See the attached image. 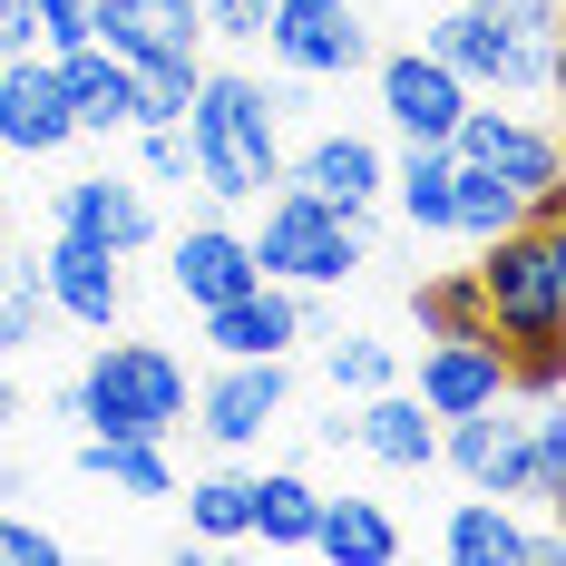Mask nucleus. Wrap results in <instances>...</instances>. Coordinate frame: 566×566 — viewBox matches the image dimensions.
<instances>
[{
	"label": "nucleus",
	"instance_id": "nucleus-1",
	"mask_svg": "<svg viewBox=\"0 0 566 566\" xmlns=\"http://www.w3.org/2000/svg\"><path fill=\"white\" fill-rule=\"evenodd\" d=\"M469 274H479V303H489V333L499 342L566 333V206H537L527 226L489 234Z\"/></svg>",
	"mask_w": 566,
	"mask_h": 566
},
{
	"label": "nucleus",
	"instance_id": "nucleus-2",
	"mask_svg": "<svg viewBox=\"0 0 566 566\" xmlns=\"http://www.w3.org/2000/svg\"><path fill=\"white\" fill-rule=\"evenodd\" d=\"M186 167L206 176V196H264L283 176V137H274V98L254 78H196L186 98Z\"/></svg>",
	"mask_w": 566,
	"mask_h": 566
},
{
	"label": "nucleus",
	"instance_id": "nucleus-3",
	"mask_svg": "<svg viewBox=\"0 0 566 566\" xmlns=\"http://www.w3.org/2000/svg\"><path fill=\"white\" fill-rule=\"evenodd\" d=\"M59 410L88 420V430H108V440H167L186 420V361L167 342H108Z\"/></svg>",
	"mask_w": 566,
	"mask_h": 566
},
{
	"label": "nucleus",
	"instance_id": "nucleus-4",
	"mask_svg": "<svg viewBox=\"0 0 566 566\" xmlns=\"http://www.w3.org/2000/svg\"><path fill=\"white\" fill-rule=\"evenodd\" d=\"M244 244H254V274L264 283H342L361 264V216H333V206H313V196L283 186L264 206V234H244Z\"/></svg>",
	"mask_w": 566,
	"mask_h": 566
},
{
	"label": "nucleus",
	"instance_id": "nucleus-5",
	"mask_svg": "<svg viewBox=\"0 0 566 566\" xmlns=\"http://www.w3.org/2000/svg\"><path fill=\"white\" fill-rule=\"evenodd\" d=\"M450 157L459 167H489L499 176V186H517V196H527V206H557L566 186H557V137H547V127H537V117H517V108H479V98H469V108H459V127H450Z\"/></svg>",
	"mask_w": 566,
	"mask_h": 566
},
{
	"label": "nucleus",
	"instance_id": "nucleus-6",
	"mask_svg": "<svg viewBox=\"0 0 566 566\" xmlns=\"http://www.w3.org/2000/svg\"><path fill=\"white\" fill-rule=\"evenodd\" d=\"M254 30L274 40V59L293 69V78H342V69L371 59V30H361L352 0H264Z\"/></svg>",
	"mask_w": 566,
	"mask_h": 566
},
{
	"label": "nucleus",
	"instance_id": "nucleus-7",
	"mask_svg": "<svg viewBox=\"0 0 566 566\" xmlns=\"http://www.w3.org/2000/svg\"><path fill=\"white\" fill-rule=\"evenodd\" d=\"M459 108H469V78L450 59H430V50L381 59V117L400 127V147H450Z\"/></svg>",
	"mask_w": 566,
	"mask_h": 566
},
{
	"label": "nucleus",
	"instance_id": "nucleus-8",
	"mask_svg": "<svg viewBox=\"0 0 566 566\" xmlns=\"http://www.w3.org/2000/svg\"><path fill=\"white\" fill-rule=\"evenodd\" d=\"M78 137V117H69V88H59V59L20 50L0 59V147L10 157H59Z\"/></svg>",
	"mask_w": 566,
	"mask_h": 566
},
{
	"label": "nucleus",
	"instance_id": "nucleus-9",
	"mask_svg": "<svg viewBox=\"0 0 566 566\" xmlns=\"http://www.w3.org/2000/svg\"><path fill=\"white\" fill-rule=\"evenodd\" d=\"M186 400L206 410V440H216V450H254L283 420V400H293V371H283V352L274 361H226L206 391H186Z\"/></svg>",
	"mask_w": 566,
	"mask_h": 566
},
{
	"label": "nucleus",
	"instance_id": "nucleus-10",
	"mask_svg": "<svg viewBox=\"0 0 566 566\" xmlns=\"http://www.w3.org/2000/svg\"><path fill=\"white\" fill-rule=\"evenodd\" d=\"M88 30H98V50L127 59V69H167V59H196V40H206L196 0H88Z\"/></svg>",
	"mask_w": 566,
	"mask_h": 566
},
{
	"label": "nucleus",
	"instance_id": "nucleus-11",
	"mask_svg": "<svg viewBox=\"0 0 566 566\" xmlns=\"http://www.w3.org/2000/svg\"><path fill=\"white\" fill-rule=\"evenodd\" d=\"M489 400H509V342L499 333H440L430 361H420V410L459 420V410H489Z\"/></svg>",
	"mask_w": 566,
	"mask_h": 566
},
{
	"label": "nucleus",
	"instance_id": "nucleus-12",
	"mask_svg": "<svg viewBox=\"0 0 566 566\" xmlns=\"http://www.w3.org/2000/svg\"><path fill=\"white\" fill-rule=\"evenodd\" d=\"M440 459H450L469 489L517 499V489H527V420H509L499 400H489V410H459V420H440Z\"/></svg>",
	"mask_w": 566,
	"mask_h": 566
},
{
	"label": "nucleus",
	"instance_id": "nucleus-13",
	"mask_svg": "<svg viewBox=\"0 0 566 566\" xmlns=\"http://www.w3.org/2000/svg\"><path fill=\"white\" fill-rule=\"evenodd\" d=\"M206 342L226 352V361H274L303 342V303H293V283H244L226 303H206Z\"/></svg>",
	"mask_w": 566,
	"mask_h": 566
},
{
	"label": "nucleus",
	"instance_id": "nucleus-14",
	"mask_svg": "<svg viewBox=\"0 0 566 566\" xmlns=\"http://www.w3.org/2000/svg\"><path fill=\"white\" fill-rule=\"evenodd\" d=\"M59 234H78V244H98V254H137L157 216H147V196L127 186V176H78V186H59Z\"/></svg>",
	"mask_w": 566,
	"mask_h": 566
},
{
	"label": "nucleus",
	"instance_id": "nucleus-15",
	"mask_svg": "<svg viewBox=\"0 0 566 566\" xmlns=\"http://www.w3.org/2000/svg\"><path fill=\"white\" fill-rule=\"evenodd\" d=\"M274 186L313 196V206H333V216H361V206L381 196V147H371V137H313L303 167L274 176Z\"/></svg>",
	"mask_w": 566,
	"mask_h": 566
},
{
	"label": "nucleus",
	"instance_id": "nucleus-16",
	"mask_svg": "<svg viewBox=\"0 0 566 566\" xmlns=\"http://www.w3.org/2000/svg\"><path fill=\"white\" fill-rule=\"evenodd\" d=\"M40 293H50V313L88 323V333H108V323H117V254L78 244V234H59L50 254H40Z\"/></svg>",
	"mask_w": 566,
	"mask_h": 566
},
{
	"label": "nucleus",
	"instance_id": "nucleus-17",
	"mask_svg": "<svg viewBox=\"0 0 566 566\" xmlns=\"http://www.w3.org/2000/svg\"><path fill=\"white\" fill-rule=\"evenodd\" d=\"M167 283L206 313V303H226V293H244V283H264V274H254V244H244V234L186 226V234H176V254H167Z\"/></svg>",
	"mask_w": 566,
	"mask_h": 566
},
{
	"label": "nucleus",
	"instance_id": "nucleus-18",
	"mask_svg": "<svg viewBox=\"0 0 566 566\" xmlns=\"http://www.w3.org/2000/svg\"><path fill=\"white\" fill-rule=\"evenodd\" d=\"M59 88H69V117H78V137H108V127H137V69H127V59H108L98 40L59 59Z\"/></svg>",
	"mask_w": 566,
	"mask_h": 566
},
{
	"label": "nucleus",
	"instance_id": "nucleus-19",
	"mask_svg": "<svg viewBox=\"0 0 566 566\" xmlns=\"http://www.w3.org/2000/svg\"><path fill=\"white\" fill-rule=\"evenodd\" d=\"M352 440L381 459V469H430V459H440V420H430L420 400H400L391 381H381V391H371V410L352 420Z\"/></svg>",
	"mask_w": 566,
	"mask_h": 566
},
{
	"label": "nucleus",
	"instance_id": "nucleus-20",
	"mask_svg": "<svg viewBox=\"0 0 566 566\" xmlns=\"http://www.w3.org/2000/svg\"><path fill=\"white\" fill-rule=\"evenodd\" d=\"M313 547H323L333 566H391V557H400V527H391L381 499H323Z\"/></svg>",
	"mask_w": 566,
	"mask_h": 566
},
{
	"label": "nucleus",
	"instance_id": "nucleus-21",
	"mask_svg": "<svg viewBox=\"0 0 566 566\" xmlns=\"http://www.w3.org/2000/svg\"><path fill=\"white\" fill-rule=\"evenodd\" d=\"M440 547H450V566H527V527L509 517V499H459L450 527H440Z\"/></svg>",
	"mask_w": 566,
	"mask_h": 566
},
{
	"label": "nucleus",
	"instance_id": "nucleus-22",
	"mask_svg": "<svg viewBox=\"0 0 566 566\" xmlns=\"http://www.w3.org/2000/svg\"><path fill=\"white\" fill-rule=\"evenodd\" d=\"M78 469L108 479L117 499H176L167 450H157V440H108V430H88V440H78Z\"/></svg>",
	"mask_w": 566,
	"mask_h": 566
},
{
	"label": "nucleus",
	"instance_id": "nucleus-23",
	"mask_svg": "<svg viewBox=\"0 0 566 566\" xmlns=\"http://www.w3.org/2000/svg\"><path fill=\"white\" fill-rule=\"evenodd\" d=\"M313 517H323V489L303 469H264L254 479V537L264 547H313Z\"/></svg>",
	"mask_w": 566,
	"mask_h": 566
},
{
	"label": "nucleus",
	"instance_id": "nucleus-24",
	"mask_svg": "<svg viewBox=\"0 0 566 566\" xmlns=\"http://www.w3.org/2000/svg\"><path fill=\"white\" fill-rule=\"evenodd\" d=\"M450 176H459L450 147H410L400 167H381V186H400V216H410V234H450Z\"/></svg>",
	"mask_w": 566,
	"mask_h": 566
},
{
	"label": "nucleus",
	"instance_id": "nucleus-25",
	"mask_svg": "<svg viewBox=\"0 0 566 566\" xmlns=\"http://www.w3.org/2000/svg\"><path fill=\"white\" fill-rule=\"evenodd\" d=\"M537 206L517 196V186H499L489 167H459L450 176V234H469V244H489V234H509V226H527Z\"/></svg>",
	"mask_w": 566,
	"mask_h": 566
},
{
	"label": "nucleus",
	"instance_id": "nucleus-26",
	"mask_svg": "<svg viewBox=\"0 0 566 566\" xmlns=\"http://www.w3.org/2000/svg\"><path fill=\"white\" fill-rule=\"evenodd\" d=\"M186 527L196 537H254V479L244 469H216L186 489Z\"/></svg>",
	"mask_w": 566,
	"mask_h": 566
},
{
	"label": "nucleus",
	"instance_id": "nucleus-27",
	"mask_svg": "<svg viewBox=\"0 0 566 566\" xmlns=\"http://www.w3.org/2000/svg\"><path fill=\"white\" fill-rule=\"evenodd\" d=\"M410 313H420V333H489V303H479V274H420L410 293Z\"/></svg>",
	"mask_w": 566,
	"mask_h": 566
},
{
	"label": "nucleus",
	"instance_id": "nucleus-28",
	"mask_svg": "<svg viewBox=\"0 0 566 566\" xmlns=\"http://www.w3.org/2000/svg\"><path fill=\"white\" fill-rule=\"evenodd\" d=\"M517 499L566 509V420H557V400H537V420H527V489Z\"/></svg>",
	"mask_w": 566,
	"mask_h": 566
},
{
	"label": "nucleus",
	"instance_id": "nucleus-29",
	"mask_svg": "<svg viewBox=\"0 0 566 566\" xmlns=\"http://www.w3.org/2000/svg\"><path fill=\"white\" fill-rule=\"evenodd\" d=\"M50 323V293H40V264H0V352H30Z\"/></svg>",
	"mask_w": 566,
	"mask_h": 566
},
{
	"label": "nucleus",
	"instance_id": "nucleus-30",
	"mask_svg": "<svg viewBox=\"0 0 566 566\" xmlns=\"http://www.w3.org/2000/svg\"><path fill=\"white\" fill-rule=\"evenodd\" d=\"M196 59H167V69H137V127H176L186 117V98H196Z\"/></svg>",
	"mask_w": 566,
	"mask_h": 566
},
{
	"label": "nucleus",
	"instance_id": "nucleus-31",
	"mask_svg": "<svg viewBox=\"0 0 566 566\" xmlns=\"http://www.w3.org/2000/svg\"><path fill=\"white\" fill-rule=\"evenodd\" d=\"M509 391H527V400H557V391H566V333L509 342Z\"/></svg>",
	"mask_w": 566,
	"mask_h": 566
},
{
	"label": "nucleus",
	"instance_id": "nucleus-32",
	"mask_svg": "<svg viewBox=\"0 0 566 566\" xmlns=\"http://www.w3.org/2000/svg\"><path fill=\"white\" fill-rule=\"evenodd\" d=\"M30 40H40V59L88 50V40H98V30H88V0H30Z\"/></svg>",
	"mask_w": 566,
	"mask_h": 566
},
{
	"label": "nucleus",
	"instance_id": "nucleus-33",
	"mask_svg": "<svg viewBox=\"0 0 566 566\" xmlns=\"http://www.w3.org/2000/svg\"><path fill=\"white\" fill-rule=\"evenodd\" d=\"M391 381V342H333V391H381Z\"/></svg>",
	"mask_w": 566,
	"mask_h": 566
},
{
	"label": "nucleus",
	"instance_id": "nucleus-34",
	"mask_svg": "<svg viewBox=\"0 0 566 566\" xmlns=\"http://www.w3.org/2000/svg\"><path fill=\"white\" fill-rule=\"evenodd\" d=\"M59 537L50 527H30V517H0V566H50Z\"/></svg>",
	"mask_w": 566,
	"mask_h": 566
},
{
	"label": "nucleus",
	"instance_id": "nucleus-35",
	"mask_svg": "<svg viewBox=\"0 0 566 566\" xmlns=\"http://www.w3.org/2000/svg\"><path fill=\"white\" fill-rule=\"evenodd\" d=\"M196 20H206L216 40H254V20H264V10H254V0H196Z\"/></svg>",
	"mask_w": 566,
	"mask_h": 566
},
{
	"label": "nucleus",
	"instance_id": "nucleus-36",
	"mask_svg": "<svg viewBox=\"0 0 566 566\" xmlns=\"http://www.w3.org/2000/svg\"><path fill=\"white\" fill-rule=\"evenodd\" d=\"M147 176H186V127H147Z\"/></svg>",
	"mask_w": 566,
	"mask_h": 566
},
{
	"label": "nucleus",
	"instance_id": "nucleus-37",
	"mask_svg": "<svg viewBox=\"0 0 566 566\" xmlns=\"http://www.w3.org/2000/svg\"><path fill=\"white\" fill-rule=\"evenodd\" d=\"M20 50H40L30 40V0H0V59H20Z\"/></svg>",
	"mask_w": 566,
	"mask_h": 566
},
{
	"label": "nucleus",
	"instance_id": "nucleus-38",
	"mask_svg": "<svg viewBox=\"0 0 566 566\" xmlns=\"http://www.w3.org/2000/svg\"><path fill=\"white\" fill-rule=\"evenodd\" d=\"M0 430H20V391H10V371H0Z\"/></svg>",
	"mask_w": 566,
	"mask_h": 566
},
{
	"label": "nucleus",
	"instance_id": "nucleus-39",
	"mask_svg": "<svg viewBox=\"0 0 566 566\" xmlns=\"http://www.w3.org/2000/svg\"><path fill=\"white\" fill-rule=\"evenodd\" d=\"M0 244H10V206H0Z\"/></svg>",
	"mask_w": 566,
	"mask_h": 566
},
{
	"label": "nucleus",
	"instance_id": "nucleus-40",
	"mask_svg": "<svg viewBox=\"0 0 566 566\" xmlns=\"http://www.w3.org/2000/svg\"><path fill=\"white\" fill-rule=\"evenodd\" d=\"M254 10H264V0H254Z\"/></svg>",
	"mask_w": 566,
	"mask_h": 566
}]
</instances>
